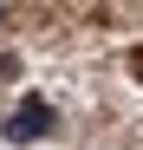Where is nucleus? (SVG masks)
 <instances>
[{
    "label": "nucleus",
    "mask_w": 143,
    "mask_h": 150,
    "mask_svg": "<svg viewBox=\"0 0 143 150\" xmlns=\"http://www.w3.org/2000/svg\"><path fill=\"white\" fill-rule=\"evenodd\" d=\"M0 20H7V13H0Z\"/></svg>",
    "instance_id": "7ed1b4c3"
},
{
    "label": "nucleus",
    "mask_w": 143,
    "mask_h": 150,
    "mask_svg": "<svg viewBox=\"0 0 143 150\" xmlns=\"http://www.w3.org/2000/svg\"><path fill=\"white\" fill-rule=\"evenodd\" d=\"M59 131V111L46 105V98H20V111L7 117V144H39Z\"/></svg>",
    "instance_id": "f257e3e1"
},
{
    "label": "nucleus",
    "mask_w": 143,
    "mask_h": 150,
    "mask_svg": "<svg viewBox=\"0 0 143 150\" xmlns=\"http://www.w3.org/2000/svg\"><path fill=\"white\" fill-rule=\"evenodd\" d=\"M130 72H137V79H143V52H130Z\"/></svg>",
    "instance_id": "f03ea898"
}]
</instances>
